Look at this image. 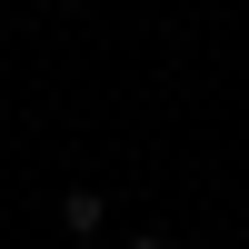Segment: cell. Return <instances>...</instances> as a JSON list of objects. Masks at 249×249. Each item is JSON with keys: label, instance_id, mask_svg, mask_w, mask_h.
<instances>
[{"label": "cell", "instance_id": "obj_1", "mask_svg": "<svg viewBox=\"0 0 249 249\" xmlns=\"http://www.w3.org/2000/svg\"><path fill=\"white\" fill-rule=\"evenodd\" d=\"M60 219H70V239H90L100 219H110V199H100V190H70V199H60Z\"/></svg>", "mask_w": 249, "mask_h": 249}, {"label": "cell", "instance_id": "obj_2", "mask_svg": "<svg viewBox=\"0 0 249 249\" xmlns=\"http://www.w3.org/2000/svg\"><path fill=\"white\" fill-rule=\"evenodd\" d=\"M130 249H170V239H160V230H150V239H130Z\"/></svg>", "mask_w": 249, "mask_h": 249}]
</instances>
